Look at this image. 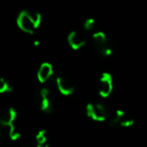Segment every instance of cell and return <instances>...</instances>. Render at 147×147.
Listing matches in <instances>:
<instances>
[{
  "mask_svg": "<svg viewBox=\"0 0 147 147\" xmlns=\"http://www.w3.org/2000/svg\"><path fill=\"white\" fill-rule=\"evenodd\" d=\"M41 23V14L36 10L25 9L18 13L16 24L21 31L27 34H33Z\"/></svg>",
  "mask_w": 147,
  "mask_h": 147,
  "instance_id": "6da1fadb",
  "label": "cell"
},
{
  "mask_svg": "<svg viewBox=\"0 0 147 147\" xmlns=\"http://www.w3.org/2000/svg\"><path fill=\"white\" fill-rule=\"evenodd\" d=\"M93 43L96 51L103 57H109L112 53V47L107 35L103 31H96L93 34Z\"/></svg>",
  "mask_w": 147,
  "mask_h": 147,
  "instance_id": "7a4b0ae2",
  "label": "cell"
},
{
  "mask_svg": "<svg viewBox=\"0 0 147 147\" xmlns=\"http://www.w3.org/2000/svg\"><path fill=\"white\" fill-rule=\"evenodd\" d=\"M38 106L43 112L51 113L55 110V99L51 90L47 88H40L37 92Z\"/></svg>",
  "mask_w": 147,
  "mask_h": 147,
  "instance_id": "3957f363",
  "label": "cell"
},
{
  "mask_svg": "<svg viewBox=\"0 0 147 147\" xmlns=\"http://www.w3.org/2000/svg\"><path fill=\"white\" fill-rule=\"evenodd\" d=\"M87 116L97 122H103L108 117V110L101 103H90L86 108Z\"/></svg>",
  "mask_w": 147,
  "mask_h": 147,
  "instance_id": "277c9868",
  "label": "cell"
},
{
  "mask_svg": "<svg viewBox=\"0 0 147 147\" xmlns=\"http://www.w3.org/2000/svg\"><path fill=\"white\" fill-rule=\"evenodd\" d=\"M113 91V79L109 73H104L101 76L98 84V93L101 97L107 98Z\"/></svg>",
  "mask_w": 147,
  "mask_h": 147,
  "instance_id": "5b68a950",
  "label": "cell"
},
{
  "mask_svg": "<svg viewBox=\"0 0 147 147\" xmlns=\"http://www.w3.org/2000/svg\"><path fill=\"white\" fill-rule=\"evenodd\" d=\"M86 36L81 31L74 30L71 32H69V35H67V42H69V47L73 49H75V51L82 49L86 45Z\"/></svg>",
  "mask_w": 147,
  "mask_h": 147,
  "instance_id": "8992f818",
  "label": "cell"
},
{
  "mask_svg": "<svg viewBox=\"0 0 147 147\" xmlns=\"http://www.w3.org/2000/svg\"><path fill=\"white\" fill-rule=\"evenodd\" d=\"M57 83V88L59 93L65 96H69L75 92V86L67 78L63 76H59L55 80Z\"/></svg>",
  "mask_w": 147,
  "mask_h": 147,
  "instance_id": "52a82bcc",
  "label": "cell"
},
{
  "mask_svg": "<svg viewBox=\"0 0 147 147\" xmlns=\"http://www.w3.org/2000/svg\"><path fill=\"white\" fill-rule=\"evenodd\" d=\"M53 75V65L49 63H43L40 65L38 71H37V80L41 84H45V82L51 78Z\"/></svg>",
  "mask_w": 147,
  "mask_h": 147,
  "instance_id": "ba28073f",
  "label": "cell"
},
{
  "mask_svg": "<svg viewBox=\"0 0 147 147\" xmlns=\"http://www.w3.org/2000/svg\"><path fill=\"white\" fill-rule=\"evenodd\" d=\"M17 118V113L12 107H6L2 110L0 115V123L1 125H11L14 124Z\"/></svg>",
  "mask_w": 147,
  "mask_h": 147,
  "instance_id": "9c48e42d",
  "label": "cell"
},
{
  "mask_svg": "<svg viewBox=\"0 0 147 147\" xmlns=\"http://www.w3.org/2000/svg\"><path fill=\"white\" fill-rule=\"evenodd\" d=\"M125 117H126V115H125L124 111L123 110H116L114 113H113L112 116H111L109 123H110V125L112 127L120 126L121 122H122V120L125 118Z\"/></svg>",
  "mask_w": 147,
  "mask_h": 147,
  "instance_id": "30bf717a",
  "label": "cell"
},
{
  "mask_svg": "<svg viewBox=\"0 0 147 147\" xmlns=\"http://www.w3.org/2000/svg\"><path fill=\"white\" fill-rule=\"evenodd\" d=\"M35 145L36 147H49V138L45 130H40L35 135Z\"/></svg>",
  "mask_w": 147,
  "mask_h": 147,
  "instance_id": "8fae6325",
  "label": "cell"
},
{
  "mask_svg": "<svg viewBox=\"0 0 147 147\" xmlns=\"http://www.w3.org/2000/svg\"><path fill=\"white\" fill-rule=\"evenodd\" d=\"M12 91L11 84L5 79H0V93H9Z\"/></svg>",
  "mask_w": 147,
  "mask_h": 147,
  "instance_id": "7c38bea8",
  "label": "cell"
},
{
  "mask_svg": "<svg viewBox=\"0 0 147 147\" xmlns=\"http://www.w3.org/2000/svg\"><path fill=\"white\" fill-rule=\"evenodd\" d=\"M95 25H96V21H95V19L92 18V17L87 18L86 20L84 21V23H83V27H84V29L86 31L93 30V29L95 28Z\"/></svg>",
  "mask_w": 147,
  "mask_h": 147,
  "instance_id": "4fadbf2b",
  "label": "cell"
},
{
  "mask_svg": "<svg viewBox=\"0 0 147 147\" xmlns=\"http://www.w3.org/2000/svg\"><path fill=\"white\" fill-rule=\"evenodd\" d=\"M133 125H134V119L125 117L122 120V122H121L120 127H122V128H129V127L133 126Z\"/></svg>",
  "mask_w": 147,
  "mask_h": 147,
  "instance_id": "5bb4252c",
  "label": "cell"
},
{
  "mask_svg": "<svg viewBox=\"0 0 147 147\" xmlns=\"http://www.w3.org/2000/svg\"><path fill=\"white\" fill-rule=\"evenodd\" d=\"M33 45H34V47H38V45H39V41L38 40H34V41H33Z\"/></svg>",
  "mask_w": 147,
  "mask_h": 147,
  "instance_id": "9a60e30c",
  "label": "cell"
},
{
  "mask_svg": "<svg viewBox=\"0 0 147 147\" xmlns=\"http://www.w3.org/2000/svg\"><path fill=\"white\" fill-rule=\"evenodd\" d=\"M17 147H29V146H27V145H20V146H17Z\"/></svg>",
  "mask_w": 147,
  "mask_h": 147,
  "instance_id": "2e32d148",
  "label": "cell"
}]
</instances>
